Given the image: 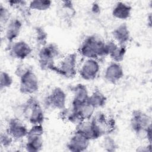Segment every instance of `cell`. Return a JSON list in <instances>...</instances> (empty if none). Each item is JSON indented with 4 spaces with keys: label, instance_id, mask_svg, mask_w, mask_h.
Listing matches in <instances>:
<instances>
[{
    "label": "cell",
    "instance_id": "obj_23",
    "mask_svg": "<svg viewBox=\"0 0 152 152\" xmlns=\"http://www.w3.org/2000/svg\"><path fill=\"white\" fill-rule=\"evenodd\" d=\"M7 2L11 8L18 11L23 18H27L30 15L31 10L28 7V2L19 0L8 1Z\"/></svg>",
    "mask_w": 152,
    "mask_h": 152
},
{
    "label": "cell",
    "instance_id": "obj_17",
    "mask_svg": "<svg viewBox=\"0 0 152 152\" xmlns=\"http://www.w3.org/2000/svg\"><path fill=\"white\" fill-rule=\"evenodd\" d=\"M75 132L84 135L90 141L102 137L90 119L84 121L76 125Z\"/></svg>",
    "mask_w": 152,
    "mask_h": 152
},
{
    "label": "cell",
    "instance_id": "obj_27",
    "mask_svg": "<svg viewBox=\"0 0 152 152\" xmlns=\"http://www.w3.org/2000/svg\"><path fill=\"white\" fill-rule=\"evenodd\" d=\"M11 18V13L9 8L1 4L0 5V23L2 30Z\"/></svg>",
    "mask_w": 152,
    "mask_h": 152
},
{
    "label": "cell",
    "instance_id": "obj_25",
    "mask_svg": "<svg viewBox=\"0 0 152 152\" xmlns=\"http://www.w3.org/2000/svg\"><path fill=\"white\" fill-rule=\"evenodd\" d=\"M52 2L49 0H33L28 2L30 10L37 11H45L52 6Z\"/></svg>",
    "mask_w": 152,
    "mask_h": 152
},
{
    "label": "cell",
    "instance_id": "obj_22",
    "mask_svg": "<svg viewBox=\"0 0 152 152\" xmlns=\"http://www.w3.org/2000/svg\"><path fill=\"white\" fill-rule=\"evenodd\" d=\"M74 107L77 110L79 116H80L83 121L90 119L95 113L96 109L88 102L83 103L77 107Z\"/></svg>",
    "mask_w": 152,
    "mask_h": 152
},
{
    "label": "cell",
    "instance_id": "obj_4",
    "mask_svg": "<svg viewBox=\"0 0 152 152\" xmlns=\"http://www.w3.org/2000/svg\"><path fill=\"white\" fill-rule=\"evenodd\" d=\"M53 72L66 78H72L78 72L77 53H69L58 61Z\"/></svg>",
    "mask_w": 152,
    "mask_h": 152
},
{
    "label": "cell",
    "instance_id": "obj_9",
    "mask_svg": "<svg viewBox=\"0 0 152 152\" xmlns=\"http://www.w3.org/2000/svg\"><path fill=\"white\" fill-rule=\"evenodd\" d=\"M8 52L11 58L22 61L30 56L33 52V49L28 43L20 40L9 44Z\"/></svg>",
    "mask_w": 152,
    "mask_h": 152
},
{
    "label": "cell",
    "instance_id": "obj_31",
    "mask_svg": "<svg viewBox=\"0 0 152 152\" xmlns=\"http://www.w3.org/2000/svg\"><path fill=\"white\" fill-rule=\"evenodd\" d=\"M138 151H151V144L147 143V144L139 147L137 150Z\"/></svg>",
    "mask_w": 152,
    "mask_h": 152
},
{
    "label": "cell",
    "instance_id": "obj_20",
    "mask_svg": "<svg viewBox=\"0 0 152 152\" xmlns=\"http://www.w3.org/2000/svg\"><path fill=\"white\" fill-rule=\"evenodd\" d=\"M58 14L62 19L65 20L72 19L75 14V10L72 2L71 1L61 2L58 11Z\"/></svg>",
    "mask_w": 152,
    "mask_h": 152
},
{
    "label": "cell",
    "instance_id": "obj_3",
    "mask_svg": "<svg viewBox=\"0 0 152 152\" xmlns=\"http://www.w3.org/2000/svg\"><path fill=\"white\" fill-rule=\"evenodd\" d=\"M59 46L55 43H48L39 49L37 55L40 68L45 71H52L56 65V62L62 57Z\"/></svg>",
    "mask_w": 152,
    "mask_h": 152
},
{
    "label": "cell",
    "instance_id": "obj_8",
    "mask_svg": "<svg viewBox=\"0 0 152 152\" xmlns=\"http://www.w3.org/2000/svg\"><path fill=\"white\" fill-rule=\"evenodd\" d=\"M43 104L48 109L61 110L66 107V94L62 88L56 87L45 97Z\"/></svg>",
    "mask_w": 152,
    "mask_h": 152
},
{
    "label": "cell",
    "instance_id": "obj_30",
    "mask_svg": "<svg viewBox=\"0 0 152 152\" xmlns=\"http://www.w3.org/2000/svg\"><path fill=\"white\" fill-rule=\"evenodd\" d=\"M91 12L93 14H99L100 12V7L97 2H94L91 7Z\"/></svg>",
    "mask_w": 152,
    "mask_h": 152
},
{
    "label": "cell",
    "instance_id": "obj_6",
    "mask_svg": "<svg viewBox=\"0 0 152 152\" xmlns=\"http://www.w3.org/2000/svg\"><path fill=\"white\" fill-rule=\"evenodd\" d=\"M44 129L42 125H33L28 129L26 137V141L24 145L26 151L38 152L43 146V135Z\"/></svg>",
    "mask_w": 152,
    "mask_h": 152
},
{
    "label": "cell",
    "instance_id": "obj_26",
    "mask_svg": "<svg viewBox=\"0 0 152 152\" xmlns=\"http://www.w3.org/2000/svg\"><path fill=\"white\" fill-rule=\"evenodd\" d=\"M102 146L104 150L109 152H113L116 151L118 147V145L115 139H113L109 135L104 136L102 142Z\"/></svg>",
    "mask_w": 152,
    "mask_h": 152
},
{
    "label": "cell",
    "instance_id": "obj_24",
    "mask_svg": "<svg viewBox=\"0 0 152 152\" xmlns=\"http://www.w3.org/2000/svg\"><path fill=\"white\" fill-rule=\"evenodd\" d=\"M34 40L36 45L39 46V49L45 46L48 42V34L45 28L40 26H37L34 29Z\"/></svg>",
    "mask_w": 152,
    "mask_h": 152
},
{
    "label": "cell",
    "instance_id": "obj_15",
    "mask_svg": "<svg viewBox=\"0 0 152 152\" xmlns=\"http://www.w3.org/2000/svg\"><path fill=\"white\" fill-rule=\"evenodd\" d=\"M106 50L107 56L113 62L121 63L125 56L126 53V46L120 45L113 40L106 42Z\"/></svg>",
    "mask_w": 152,
    "mask_h": 152
},
{
    "label": "cell",
    "instance_id": "obj_21",
    "mask_svg": "<svg viewBox=\"0 0 152 152\" xmlns=\"http://www.w3.org/2000/svg\"><path fill=\"white\" fill-rule=\"evenodd\" d=\"M107 102V97L99 89L95 88L90 95L87 102L96 109L103 107Z\"/></svg>",
    "mask_w": 152,
    "mask_h": 152
},
{
    "label": "cell",
    "instance_id": "obj_16",
    "mask_svg": "<svg viewBox=\"0 0 152 152\" xmlns=\"http://www.w3.org/2000/svg\"><path fill=\"white\" fill-rule=\"evenodd\" d=\"M72 98L71 105L74 107L78 106L87 102L89 94L87 87L81 83L77 84L71 88Z\"/></svg>",
    "mask_w": 152,
    "mask_h": 152
},
{
    "label": "cell",
    "instance_id": "obj_18",
    "mask_svg": "<svg viewBox=\"0 0 152 152\" xmlns=\"http://www.w3.org/2000/svg\"><path fill=\"white\" fill-rule=\"evenodd\" d=\"M113 40L120 45H126L131 38L129 27L125 23H121L112 32Z\"/></svg>",
    "mask_w": 152,
    "mask_h": 152
},
{
    "label": "cell",
    "instance_id": "obj_5",
    "mask_svg": "<svg viewBox=\"0 0 152 152\" xmlns=\"http://www.w3.org/2000/svg\"><path fill=\"white\" fill-rule=\"evenodd\" d=\"M130 126L138 138L145 140L147 129L151 126V117L140 109L134 110L131 116Z\"/></svg>",
    "mask_w": 152,
    "mask_h": 152
},
{
    "label": "cell",
    "instance_id": "obj_10",
    "mask_svg": "<svg viewBox=\"0 0 152 152\" xmlns=\"http://www.w3.org/2000/svg\"><path fill=\"white\" fill-rule=\"evenodd\" d=\"M100 71V64L98 60L86 59L78 69L80 77L86 81H91L96 78Z\"/></svg>",
    "mask_w": 152,
    "mask_h": 152
},
{
    "label": "cell",
    "instance_id": "obj_13",
    "mask_svg": "<svg viewBox=\"0 0 152 152\" xmlns=\"http://www.w3.org/2000/svg\"><path fill=\"white\" fill-rule=\"evenodd\" d=\"M23 27V23L18 18H12L4 28V37L10 44L19 36Z\"/></svg>",
    "mask_w": 152,
    "mask_h": 152
},
{
    "label": "cell",
    "instance_id": "obj_29",
    "mask_svg": "<svg viewBox=\"0 0 152 152\" xmlns=\"http://www.w3.org/2000/svg\"><path fill=\"white\" fill-rule=\"evenodd\" d=\"M14 140L10 135V134L5 129L4 132H1L0 135V143L1 146L4 148H8L11 145Z\"/></svg>",
    "mask_w": 152,
    "mask_h": 152
},
{
    "label": "cell",
    "instance_id": "obj_28",
    "mask_svg": "<svg viewBox=\"0 0 152 152\" xmlns=\"http://www.w3.org/2000/svg\"><path fill=\"white\" fill-rule=\"evenodd\" d=\"M13 80L11 75L6 71H2L0 73V88L1 90L11 86Z\"/></svg>",
    "mask_w": 152,
    "mask_h": 152
},
{
    "label": "cell",
    "instance_id": "obj_2",
    "mask_svg": "<svg viewBox=\"0 0 152 152\" xmlns=\"http://www.w3.org/2000/svg\"><path fill=\"white\" fill-rule=\"evenodd\" d=\"M18 118L27 121L32 125H42L45 119L43 107L38 99L33 96L30 97L17 108Z\"/></svg>",
    "mask_w": 152,
    "mask_h": 152
},
{
    "label": "cell",
    "instance_id": "obj_32",
    "mask_svg": "<svg viewBox=\"0 0 152 152\" xmlns=\"http://www.w3.org/2000/svg\"><path fill=\"white\" fill-rule=\"evenodd\" d=\"M147 25L150 28L151 27V13L149 14L148 16L147 17Z\"/></svg>",
    "mask_w": 152,
    "mask_h": 152
},
{
    "label": "cell",
    "instance_id": "obj_14",
    "mask_svg": "<svg viewBox=\"0 0 152 152\" xmlns=\"http://www.w3.org/2000/svg\"><path fill=\"white\" fill-rule=\"evenodd\" d=\"M124 76V69L120 63L112 62L106 68L104 72V78L108 83L116 84Z\"/></svg>",
    "mask_w": 152,
    "mask_h": 152
},
{
    "label": "cell",
    "instance_id": "obj_7",
    "mask_svg": "<svg viewBox=\"0 0 152 152\" xmlns=\"http://www.w3.org/2000/svg\"><path fill=\"white\" fill-rule=\"evenodd\" d=\"M19 90L23 94L32 96L36 93L39 88V83L38 78L30 67L19 76Z\"/></svg>",
    "mask_w": 152,
    "mask_h": 152
},
{
    "label": "cell",
    "instance_id": "obj_11",
    "mask_svg": "<svg viewBox=\"0 0 152 152\" xmlns=\"http://www.w3.org/2000/svg\"><path fill=\"white\" fill-rule=\"evenodd\" d=\"M6 130L14 141L26 138L28 131L22 119L15 116L8 121Z\"/></svg>",
    "mask_w": 152,
    "mask_h": 152
},
{
    "label": "cell",
    "instance_id": "obj_1",
    "mask_svg": "<svg viewBox=\"0 0 152 152\" xmlns=\"http://www.w3.org/2000/svg\"><path fill=\"white\" fill-rule=\"evenodd\" d=\"M78 52L86 59H94L99 61L100 58L107 56L106 42L97 34L89 35L82 41Z\"/></svg>",
    "mask_w": 152,
    "mask_h": 152
},
{
    "label": "cell",
    "instance_id": "obj_12",
    "mask_svg": "<svg viewBox=\"0 0 152 152\" xmlns=\"http://www.w3.org/2000/svg\"><path fill=\"white\" fill-rule=\"evenodd\" d=\"M90 141L84 135L74 131L66 144V147L68 150L73 152L84 151L88 148Z\"/></svg>",
    "mask_w": 152,
    "mask_h": 152
},
{
    "label": "cell",
    "instance_id": "obj_19",
    "mask_svg": "<svg viewBox=\"0 0 152 152\" xmlns=\"http://www.w3.org/2000/svg\"><path fill=\"white\" fill-rule=\"evenodd\" d=\"M132 11V8L129 4L119 1L114 5L112 11V15L116 19L126 20L131 17Z\"/></svg>",
    "mask_w": 152,
    "mask_h": 152
}]
</instances>
